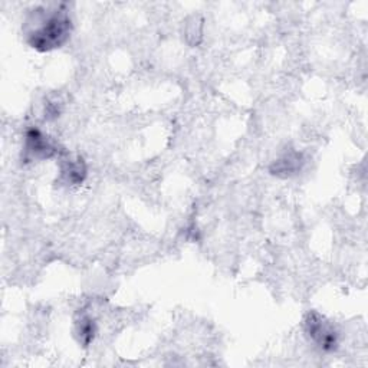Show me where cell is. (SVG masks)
Wrapping results in <instances>:
<instances>
[{
	"mask_svg": "<svg viewBox=\"0 0 368 368\" xmlns=\"http://www.w3.org/2000/svg\"><path fill=\"white\" fill-rule=\"evenodd\" d=\"M62 173L65 179H67V183L70 184H79L83 182L85 177V167L82 160H75V161H68L67 166L62 168Z\"/></svg>",
	"mask_w": 368,
	"mask_h": 368,
	"instance_id": "cell-4",
	"label": "cell"
},
{
	"mask_svg": "<svg viewBox=\"0 0 368 368\" xmlns=\"http://www.w3.org/2000/svg\"><path fill=\"white\" fill-rule=\"evenodd\" d=\"M35 24L38 25L29 32V43L32 48L40 51L59 48L71 32V19L68 13L58 8L43 10L35 17Z\"/></svg>",
	"mask_w": 368,
	"mask_h": 368,
	"instance_id": "cell-1",
	"label": "cell"
},
{
	"mask_svg": "<svg viewBox=\"0 0 368 368\" xmlns=\"http://www.w3.org/2000/svg\"><path fill=\"white\" fill-rule=\"evenodd\" d=\"M307 334L323 351H334L338 347V335L334 327L319 314H310L305 319Z\"/></svg>",
	"mask_w": 368,
	"mask_h": 368,
	"instance_id": "cell-2",
	"label": "cell"
},
{
	"mask_svg": "<svg viewBox=\"0 0 368 368\" xmlns=\"http://www.w3.org/2000/svg\"><path fill=\"white\" fill-rule=\"evenodd\" d=\"M26 151L39 159H49L55 153V147L39 129H31L26 136Z\"/></svg>",
	"mask_w": 368,
	"mask_h": 368,
	"instance_id": "cell-3",
	"label": "cell"
},
{
	"mask_svg": "<svg viewBox=\"0 0 368 368\" xmlns=\"http://www.w3.org/2000/svg\"><path fill=\"white\" fill-rule=\"evenodd\" d=\"M78 334H79L81 341L83 344H88L94 338L95 326H94V321L90 317L81 318V321L78 323Z\"/></svg>",
	"mask_w": 368,
	"mask_h": 368,
	"instance_id": "cell-5",
	"label": "cell"
}]
</instances>
